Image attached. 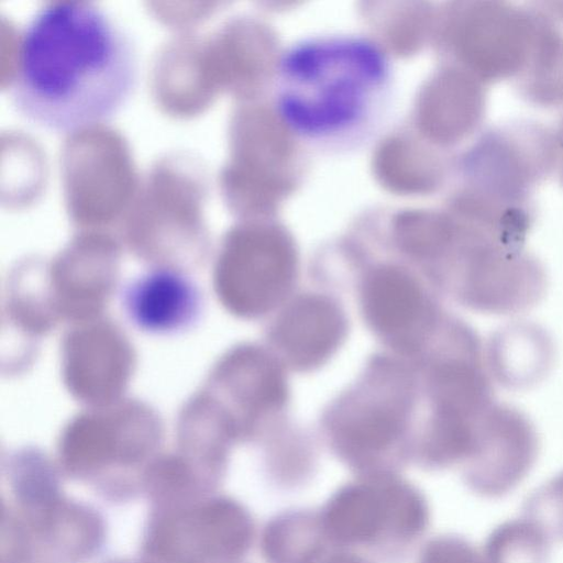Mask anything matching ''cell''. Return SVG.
<instances>
[{"instance_id": "13", "label": "cell", "mask_w": 563, "mask_h": 563, "mask_svg": "<svg viewBox=\"0 0 563 563\" xmlns=\"http://www.w3.org/2000/svg\"><path fill=\"white\" fill-rule=\"evenodd\" d=\"M107 563H152V562H150L148 560L143 558V560H113V561H109Z\"/></svg>"}, {"instance_id": "2", "label": "cell", "mask_w": 563, "mask_h": 563, "mask_svg": "<svg viewBox=\"0 0 563 563\" xmlns=\"http://www.w3.org/2000/svg\"><path fill=\"white\" fill-rule=\"evenodd\" d=\"M396 93L388 53L354 33L301 37L279 55L273 107L294 137L325 154L363 148L380 133Z\"/></svg>"}, {"instance_id": "14", "label": "cell", "mask_w": 563, "mask_h": 563, "mask_svg": "<svg viewBox=\"0 0 563 563\" xmlns=\"http://www.w3.org/2000/svg\"><path fill=\"white\" fill-rule=\"evenodd\" d=\"M236 563H240V562H236Z\"/></svg>"}, {"instance_id": "10", "label": "cell", "mask_w": 563, "mask_h": 563, "mask_svg": "<svg viewBox=\"0 0 563 563\" xmlns=\"http://www.w3.org/2000/svg\"><path fill=\"white\" fill-rule=\"evenodd\" d=\"M550 539L528 518L507 520L486 539V563H548Z\"/></svg>"}, {"instance_id": "1", "label": "cell", "mask_w": 563, "mask_h": 563, "mask_svg": "<svg viewBox=\"0 0 563 563\" xmlns=\"http://www.w3.org/2000/svg\"><path fill=\"white\" fill-rule=\"evenodd\" d=\"M137 69L131 36L103 7L48 1L21 30L9 100L26 121L71 133L117 113L135 88Z\"/></svg>"}, {"instance_id": "6", "label": "cell", "mask_w": 563, "mask_h": 563, "mask_svg": "<svg viewBox=\"0 0 563 563\" xmlns=\"http://www.w3.org/2000/svg\"><path fill=\"white\" fill-rule=\"evenodd\" d=\"M130 320L143 331L170 334L186 329L200 310V295L179 272L157 268L134 279L123 296Z\"/></svg>"}, {"instance_id": "3", "label": "cell", "mask_w": 563, "mask_h": 563, "mask_svg": "<svg viewBox=\"0 0 563 563\" xmlns=\"http://www.w3.org/2000/svg\"><path fill=\"white\" fill-rule=\"evenodd\" d=\"M104 541L102 516L63 492L2 503L1 563H89Z\"/></svg>"}, {"instance_id": "9", "label": "cell", "mask_w": 563, "mask_h": 563, "mask_svg": "<svg viewBox=\"0 0 563 563\" xmlns=\"http://www.w3.org/2000/svg\"><path fill=\"white\" fill-rule=\"evenodd\" d=\"M394 395L354 399L336 421L340 440L352 450L378 451L394 442L405 422V402Z\"/></svg>"}, {"instance_id": "12", "label": "cell", "mask_w": 563, "mask_h": 563, "mask_svg": "<svg viewBox=\"0 0 563 563\" xmlns=\"http://www.w3.org/2000/svg\"><path fill=\"white\" fill-rule=\"evenodd\" d=\"M433 545L430 563H486L482 549L478 550L466 540L444 538Z\"/></svg>"}, {"instance_id": "4", "label": "cell", "mask_w": 563, "mask_h": 563, "mask_svg": "<svg viewBox=\"0 0 563 563\" xmlns=\"http://www.w3.org/2000/svg\"><path fill=\"white\" fill-rule=\"evenodd\" d=\"M252 537V521L236 501L214 494L152 508L142 541L152 563H236Z\"/></svg>"}, {"instance_id": "11", "label": "cell", "mask_w": 563, "mask_h": 563, "mask_svg": "<svg viewBox=\"0 0 563 563\" xmlns=\"http://www.w3.org/2000/svg\"><path fill=\"white\" fill-rule=\"evenodd\" d=\"M523 517L555 541H563V476L537 488L527 499Z\"/></svg>"}, {"instance_id": "8", "label": "cell", "mask_w": 563, "mask_h": 563, "mask_svg": "<svg viewBox=\"0 0 563 563\" xmlns=\"http://www.w3.org/2000/svg\"><path fill=\"white\" fill-rule=\"evenodd\" d=\"M234 297L251 312H264L278 305L288 294L295 279V262L279 243L256 245L236 266Z\"/></svg>"}, {"instance_id": "5", "label": "cell", "mask_w": 563, "mask_h": 563, "mask_svg": "<svg viewBox=\"0 0 563 563\" xmlns=\"http://www.w3.org/2000/svg\"><path fill=\"white\" fill-rule=\"evenodd\" d=\"M346 332L340 307L322 295L295 299L278 317L273 341L296 368L310 369L331 356Z\"/></svg>"}, {"instance_id": "7", "label": "cell", "mask_w": 563, "mask_h": 563, "mask_svg": "<svg viewBox=\"0 0 563 563\" xmlns=\"http://www.w3.org/2000/svg\"><path fill=\"white\" fill-rule=\"evenodd\" d=\"M365 318L383 335L400 339L422 317V292L417 282L395 267H380L367 275L362 289Z\"/></svg>"}]
</instances>
